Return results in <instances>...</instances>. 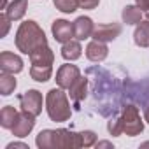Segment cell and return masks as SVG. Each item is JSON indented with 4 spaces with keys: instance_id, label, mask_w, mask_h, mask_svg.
<instances>
[{
    "instance_id": "6da1fadb",
    "label": "cell",
    "mask_w": 149,
    "mask_h": 149,
    "mask_svg": "<svg viewBox=\"0 0 149 149\" xmlns=\"http://www.w3.org/2000/svg\"><path fill=\"white\" fill-rule=\"evenodd\" d=\"M14 42H16L18 51L30 56L39 47L47 46V37H46L44 30L39 26L37 21L26 19V21H23L19 25V28L16 32V37H14Z\"/></svg>"
},
{
    "instance_id": "7a4b0ae2",
    "label": "cell",
    "mask_w": 149,
    "mask_h": 149,
    "mask_svg": "<svg viewBox=\"0 0 149 149\" xmlns=\"http://www.w3.org/2000/svg\"><path fill=\"white\" fill-rule=\"evenodd\" d=\"M46 111L51 121L54 123H65L70 119L72 116V109L68 104V97L67 93L58 86L47 91L46 95Z\"/></svg>"
},
{
    "instance_id": "3957f363",
    "label": "cell",
    "mask_w": 149,
    "mask_h": 149,
    "mask_svg": "<svg viewBox=\"0 0 149 149\" xmlns=\"http://www.w3.org/2000/svg\"><path fill=\"white\" fill-rule=\"evenodd\" d=\"M121 123H123V133H126L128 137H137L144 132V121L135 105H126L123 109Z\"/></svg>"
},
{
    "instance_id": "277c9868",
    "label": "cell",
    "mask_w": 149,
    "mask_h": 149,
    "mask_svg": "<svg viewBox=\"0 0 149 149\" xmlns=\"http://www.w3.org/2000/svg\"><path fill=\"white\" fill-rule=\"evenodd\" d=\"M81 77V70L77 65H70V63H65L58 68L56 72V84L61 88V90H70L74 86L77 79Z\"/></svg>"
},
{
    "instance_id": "5b68a950",
    "label": "cell",
    "mask_w": 149,
    "mask_h": 149,
    "mask_svg": "<svg viewBox=\"0 0 149 149\" xmlns=\"http://www.w3.org/2000/svg\"><path fill=\"white\" fill-rule=\"evenodd\" d=\"M19 105H21V111H26L37 118L42 112V93L37 90L25 91L23 95H19Z\"/></svg>"
},
{
    "instance_id": "8992f818",
    "label": "cell",
    "mask_w": 149,
    "mask_h": 149,
    "mask_svg": "<svg viewBox=\"0 0 149 149\" xmlns=\"http://www.w3.org/2000/svg\"><path fill=\"white\" fill-rule=\"evenodd\" d=\"M76 147H83L79 133H74L67 128L56 130V133H54V149H76Z\"/></svg>"
},
{
    "instance_id": "52a82bcc",
    "label": "cell",
    "mask_w": 149,
    "mask_h": 149,
    "mask_svg": "<svg viewBox=\"0 0 149 149\" xmlns=\"http://www.w3.org/2000/svg\"><path fill=\"white\" fill-rule=\"evenodd\" d=\"M33 126H35V116L30 114V112H26V111H21V112L18 114L16 123H14V126H13L11 132H13L14 137L25 139V137H28V135L32 133Z\"/></svg>"
},
{
    "instance_id": "ba28073f",
    "label": "cell",
    "mask_w": 149,
    "mask_h": 149,
    "mask_svg": "<svg viewBox=\"0 0 149 149\" xmlns=\"http://www.w3.org/2000/svg\"><path fill=\"white\" fill-rule=\"evenodd\" d=\"M51 32H53L54 40L60 42V44H65V42H68V40H72L74 37H76L74 23H70L67 19H56V21H53Z\"/></svg>"
},
{
    "instance_id": "9c48e42d",
    "label": "cell",
    "mask_w": 149,
    "mask_h": 149,
    "mask_svg": "<svg viewBox=\"0 0 149 149\" xmlns=\"http://www.w3.org/2000/svg\"><path fill=\"white\" fill-rule=\"evenodd\" d=\"M121 25L119 23H107V25H98L93 32V39L100 42H111L121 35Z\"/></svg>"
},
{
    "instance_id": "30bf717a",
    "label": "cell",
    "mask_w": 149,
    "mask_h": 149,
    "mask_svg": "<svg viewBox=\"0 0 149 149\" xmlns=\"http://www.w3.org/2000/svg\"><path fill=\"white\" fill-rule=\"evenodd\" d=\"M23 60L11 53V51H2L0 53V70L2 72H9V74H19L23 70Z\"/></svg>"
},
{
    "instance_id": "8fae6325",
    "label": "cell",
    "mask_w": 149,
    "mask_h": 149,
    "mask_svg": "<svg viewBox=\"0 0 149 149\" xmlns=\"http://www.w3.org/2000/svg\"><path fill=\"white\" fill-rule=\"evenodd\" d=\"M109 54V47H107V42H100V40H91L88 46H86V58L90 61H95V63H100L107 58Z\"/></svg>"
},
{
    "instance_id": "7c38bea8",
    "label": "cell",
    "mask_w": 149,
    "mask_h": 149,
    "mask_svg": "<svg viewBox=\"0 0 149 149\" xmlns=\"http://www.w3.org/2000/svg\"><path fill=\"white\" fill-rule=\"evenodd\" d=\"M74 30H76V39L77 40H86L93 35L95 32V23L88 16H79L74 21Z\"/></svg>"
},
{
    "instance_id": "4fadbf2b",
    "label": "cell",
    "mask_w": 149,
    "mask_h": 149,
    "mask_svg": "<svg viewBox=\"0 0 149 149\" xmlns=\"http://www.w3.org/2000/svg\"><path fill=\"white\" fill-rule=\"evenodd\" d=\"M30 61H32V65H39V67L53 65V61H54V53L51 51L49 46L39 47L37 51H33V53L30 54Z\"/></svg>"
},
{
    "instance_id": "5bb4252c",
    "label": "cell",
    "mask_w": 149,
    "mask_h": 149,
    "mask_svg": "<svg viewBox=\"0 0 149 149\" xmlns=\"http://www.w3.org/2000/svg\"><path fill=\"white\" fill-rule=\"evenodd\" d=\"M28 9V0H13L6 7V14L11 18V21H19L26 14Z\"/></svg>"
},
{
    "instance_id": "9a60e30c",
    "label": "cell",
    "mask_w": 149,
    "mask_h": 149,
    "mask_svg": "<svg viewBox=\"0 0 149 149\" xmlns=\"http://www.w3.org/2000/svg\"><path fill=\"white\" fill-rule=\"evenodd\" d=\"M83 54V47H81V42L79 40H68L61 46V58L67 60V61H76L79 60Z\"/></svg>"
},
{
    "instance_id": "2e32d148",
    "label": "cell",
    "mask_w": 149,
    "mask_h": 149,
    "mask_svg": "<svg viewBox=\"0 0 149 149\" xmlns=\"http://www.w3.org/2000/svg\"><path fill=\"white\" fill-rule=\"evenodd\" d=\"M133 40L139 47H149V19L147 21L142 19L139 25H135Z\"/></svg>"
},
{
    "instance_id": "e0dca14e",
    "label": "cell",
    "mask_w": 149,
    "mask_h": 149,
    "mask_svg": "<svg viewBox=\"0 0 149 149\" xmlns=\"http://www.w3.org/2000/svg\"><path fill=\"white\" fill-rule=\"evenodd\" d=\"M70 91V100H74L76 104H79L83 98H86V91H88V79L86 77H79L74 86L68 90Z\"/></svg>"
},
{
    "instance_id": "ac0fdd59",
    "label": "cell",
    "mask_w": 149,
    "mask_h": 149,
    "mask_svg": "<svg viewBox=\"0 0 149 149\" xmlns=\"http://www.w3.org/2000/svg\"><path fill=\"white\" fill-rule=\"evenodd\" d=\"M18 114H19V112H18L13 105H6L2 111H0V126L6 128V130H13Z\"/></svg>"
},
{
    "instance_id": "d6986e66",
    "label": "cell",
    "mask_w": 149,
    "mask_h": 149,
    "mask_svg": "<svg viewBox=\"0 0 149 149\" xmlns=\"http://www.w3.org/2000/svg\"><path fill=\"white\" fill-rule=\"evenodd\" d=\"M18 83L14 79V74H9V72H2L0 74V93L2 97H9L14 93Z\"/></svg>"
},
{
    "instance_id": "ffe728a7",
    "label": "cell",
    "mask_w": 149,
    "mask_h": 149,
    "mask_svg": "<svg viewBox=\"0 0 149 149\" xmlns=\"http://www.w3.org/2000/svg\"><path fill=\"white\" fill-rule=\"evenodd\" d=\"M121 18H123V23L126 25H139L142 21V11L137 6H126L121 13Z\"/></svg>"
},
{
    "instance_id": "44dd1931",
    "label": "cell",
    "mask_w": 149,
    "mask_h": 149,
    "mask_svg": "<svg viewBox=\"0 0 149 149\" xmlns=\"http://www.w3.org/2000/svg\"><path fill=\"white\" fill-rule=\"evenodd\" d=\"M53 76V67L47 65V67H39V65H32L30 68V77L37 83H46L49 81Z\"/></svg>"
},
{
    "instance_id": "7402d4cb",
    "label": "cell",
    "mask_w": 149,
    "mask_h": 149,
    "mask_svg": "<svg viewBox=\"0 0 149 149\" xmlns=\"http://www.w3.org/2000/svg\"><path fill=\"white\" fill-rule=\"evenodd\" d=\"M54 133H56V130H42L35 139L37 147L39 149H54Z\"/></svg>"
},
{
    "instance_id": "603a6c76",
    "label": "cell",
    "mask_w": 149,
    "mask_h": 149,
    "mask_svg": "<svg viewBox=\"0 0 149 149\" xmlns=\"http://www.w3.org/2000/svg\"><path fill=\"white\" fill-rule=\"evenodd\" d=\"M53 4L58 11L65 13V14H72V13H76L79 4H77V0H53Z\"/></svg>"
},
{
    "instance_id": "cb8c5ba5",
    "label": "cell",
    "mask_w": 149,
    "mask_h": 149,
    "mask_svg": "<svg viewBox=\"0 0 149 149\" xmlns=\"http://www.w3.org/2000/svg\"><path fill=\"white\" fill-rule=\"evenodd\" d=\"M79 135H81V144H83V147H91V146L97 144V133H95V132L84 130V132H81Z\"/></svg>"
},
{
    "instance_id": "d4e9b609",
    "label": "cell",
    "mask_w": 149,
    "mask_h": 149,
    "mask_svg": "<svg viewBox=\"0 0 149 149\" xmlns=\"http://www.w3.org/2000/svg\"><path fill=\"white\" fill-rule=\"evenodd\" d=\"M107 130L112 137H119L123 133V123H121V118H116V119H111L109 125H107Z\"/></svg>"
},
{
    "instance_id": "484cf974",
    "label": "cell",
    "mask_w": 149,
    "mask_h": 149,
    "mask_svg": "<svg viewBox=\"0 0 149 149\" xmlns=\"http://www.w3.org/2000/svg\"><path fill=\"white\" fill-rule=\"evenodd\" d=\"M0 26H2V30H0V39H4L9 33V28H11V18L6 13L0 14Z\"/></svg>"
},
{
    "instance_id": "4316f807",
    "label": "cell",
    "mask_w": 149,
    "mask_h": 149,
    "mask_svg": "<svg viewBox=\"0 0 149 149\" xmlns=\"http://www.w3.org/2000/svg\"><path fill=\"white\" fill-rule=\"evenodd\" d=\"M77 4L81 9L84 11H91V9H97L98 4H100V0H77Z\"/></svg>"
},
{
    "instance_id": "83f0119b",
    "label": "cell",
    "mask_w": 149,
    "mask_h": 149,
    "mask_svg": "<svg viewBox=\"0 0 149 149\" xmlns=\"http://www.w3.org/2000/svg\"><path fill=\"white\" fill-rule=\"evenodd\" d=\"M6 149H28V146L23 142H11V144H7Z\"/></svg>"
},
{
    "instance_id": "f1b7e54d",
    "label": "cell",
    "mask_w": 149,
    "mask_h": 149,
    "mask_svg": "<svg viewBox=\"0 0 149 149\" xmlns=\"http://www.w3.org/2000/svg\"><path fill=\"white\" fill-rule=\"evenodd\" d=\"M135 4L140 11H149V0H135Z\"/></svg>"
},
{
    "instance_id": "f546056e",
    "label": "cell",
    "mask_w": 149,
    "mask_h": 149,
    "mask_svg": "<svg viewBox=\"0 0 149 149\" xmlns=\"http://www.w3.org/2000/svg\"><path fill=\"white\" fill-rule=\"evenodd\" d=\"M95 146H97V147H111V149H112V142H109V140H102V142H97Z\"/></svg>"
},
{
    "instance_id": "4dcf8cb0",
    "label": "cell",
    "mask_w": 149,
    "mask_h": 149,
    "mask_svg": "<svg viewBox=\"0 0 149 149\" xmlns=\"http://www.w3.org/2000/svg\"><path fill=\"white\" fill-rule=\"evenodd\" d=\"M9 4H7V0H2V2H0V9H6Z\"/></svg>"
},
{
    "instance_id": "1f68e13d",
    "label": "cell",
    "mask_w": 149,
    "mask_h": 149,
    "mask_svg": "<svg viewBox=\"0 0 149 149\" xmlns=\"http://www.w3.org/2000/svg\"><path fill=\"white\" fill-rule=\"evenodd\" d=\"M144 118H146V121L149 123V107H146V112H144Z\"/></svg>"
},
{
    "instance_id": "d6a6232c",
    "label": "cell",
    "mask_w": 149,
    "mask_h": 149,
    "mask_svg": "<svg viewBox=\"0 0 149 149\" xmlns=\"http://www.w3.org/2000/svg\"><path fill=\"white\" fill-rule=\"evenodd\" d=\"M140 147H149V142H144V144H140Z\"/></svg>"
},
{
    "instance_id": "836d02e7",
    "label": "cell",
    "mask_w": 149,
    "mask_h": 149,
    "mask_svg": "<svg viewBox=\"0 0 149 149\" xmlns=\"http://www.w3.org/2000/svg\"><path fill=\"white\" fill-rule=\"evenodd\" d=\"M146 14H147V19H149V11H146Z\"/></svg>"
}]
</instances>
